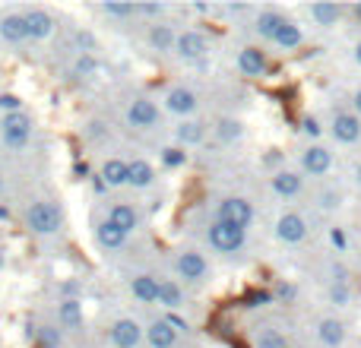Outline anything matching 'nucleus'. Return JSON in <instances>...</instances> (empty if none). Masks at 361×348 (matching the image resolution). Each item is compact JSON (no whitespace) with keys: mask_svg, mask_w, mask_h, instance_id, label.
<instances>
[{"mask_svg":"<svg viewBox=\"0 0 361 348\" xmlns=\"http://www.w3.org/2000/svg\"><path fill=\"white\" fill-rule=\"evenodd\" d=\"M25 225H29L32 235L38 237H54L63 228V212L57 203L51 199H35V203L25 209Z\"/></svg>","mask_w":361,"mask_h":348,"instance_id":"obj_1","label":"nucleus"},{"mask_svg":"<svg viewBox=\"0 0 361 348\" xmlns=\"http://www.w3.org/2000/svg\"><path fill=\"white\" fill-rule=\"evenodd\" d=\"M206 244H209L216 254L231 256V254H238V250H244V244H247V231L238 228V225L212 218V225L206 228Z\"/></svg>","mask_w":361,"mask_h":348,"instance_id":"obj_2","label":"nucleus"},{"mask_svg":"<svg viewBox=\"0 0 361 348\" xmlns=\"http://www.w3.org/2000/svg\"><path fill=\"white\" fill-rule=\"evenodd\" d=\"M175 273H178L180 282H187V285H203V282L209 279V260H206V254L197 250V247L178 250Z\"/></svg>","mask_w":361,"mask_h":348,"instance_id":"obj_3","label":"nucleus"},{"mask_svg":"<svg viewBox=\"0 0 361 348\" xmlns=\"http://www.w3.org/2000/svg\"><path fill=\"white\" fill-rule=\"evenodd\" d=\"M32 133H35V120H32L25 111L10 114V118H0V137H4L6 149H13V152L25 149L29 139H32Z\"/></svg>","mask_w":361,"mask_h":348,"instance_id":"obj_4","label":"nucleus"},{"mask_svg":"<svg viewBox=\"0 0 361 348\" xmlns=\"http://www.w3.org/2000/svg\"><path fill=\"white\" fill-rule=\"evenodd\" d=\"M254 203L247 197H222L216 203V218L219 222H228V225H238V228L247 231L254 225Z\"/></svg>","mask_w":361,"mask_h":348,"instance_id":"obj_5","label":"nucleus"},{"mask_svg":"<svg viewBox=\"0 0 361 348\" xmlns=\"http://www.w3.org/2000/svg\"><path fill=\"white\" fill-rule=\"evenodd\" d=\"M273 235L286 247H298V244L307 241V218L301 212H282L273 225Z\"/></svg>","mask_w":361,"mask_h":348,"instance_id":"obj_6","label":"nucleus"},{"mask_svg":"<svg viewBox=\"0 0 361 348\" xmlns=\"http://www.w3.org/2000/svg\"><path fill=\"white\" fill-rule=\"evenodd\" d=\"M159 120H162V108H159V101H152L149 95H137V99L127 105V124L137 127V130H156Z\"/></svg>","mask_w":361,"mask_h":348,"instance_id":"obj_7","label":"nucleus"},{"mask_svg":"<svg viewBox=\"0 0 361 348\" xmlns=\"http://www.w3.org/2000/svg\"><path fill=\"white\" fill-rule=\"evenodd\" d=\"M175 54L184 63H203L209 57V38H206L203 29H184L178 35V48Z\"/></svg>","mask_w":361,"mask_h":348,"instance_id":"obj_8","label":"nucleus"},{"mask_svg":"<svg viewBox=\"0 0 361 348\" xmlns=\"http://www.w3.org/2000/svg\"><path fill=\"white\" fill-rule=\"evenodd\" d=\"M162 105H165V111H169V114L187 120V118H193V114H197L200 95H197V89H190V86H171L169 92H165Z\"/></svg>","mask_w":361,"mask_h":348,"instance_id":"obj_9","label":"nucleus"},{"mask_svg":"<svg viewBox=\"0 0 361 348\" xmlns=\"http://www.w3.org/2000/svg\"><path fill=\"white\" fill-rule=\"evenodd\" d=\"M298 162H301V174H307V178H326L333 171V152L324 143H307L301 149Z\"/></svg>","mask_w":361,"mask_h":348,"instance_id":"obj_10","label":"nucleus"},{"mask_svg":"<svg viewBox=\"0 0 361 348\" xmlns=\"http://www.w3.org/2000/svg\"><path fill=\"white\" fill-rule=\"evenodd\" d=\"M330 137L339 146H355L361 143V118L355 111H336L330 120Z\"/></svg>","mask_w":361,"mask_h":348,"instance_id":"obj_11","label":"nucleus"},{"mask_svg":"<svg viewBox=\"0 0 361 348\" xmlns=\"http://www.w3.org/2000/svg\"><path fill=\"white\" fill-rule=\"evenodd\" d=\"M238 70H241V76H247V80H263V76L269 73V57L263 48H257V44H244L241 51H238Z\"/></svg>","mask_w":361,"mask_h":348,"instance_id":"obj_12","label":"nucleus"},{"mask_svg":"<svg viewBox=\"0 0 361 348\" xmlns=\"http://www.w3.org/2000/svg\"><path fill=\"white\" fill-rule=\"evenodd\" d=\"M143 336H146V330L133 317H118L111 323V330H108V339H111L114 348H140Z\"/></svg>","mask_w":361,"mask_h":348,"instance_id":"obj_13","label":"nucleus"},{"mask_svg":"<svg viewBox=\"0 0 361 348\" xmlns=\"http://www.w3.org/2000/svg\"><path fill=\"white\" fill-rule=\"evenodd\" d=\"M269 187H273V193L279 199H298L305 193V174L292 168H279L269 178Z\"/></svg>","mask_w":361,"mask_h":348,"instance_id":"obj_14","label":"nucleus"},{"mask_svg":"<svg viewBox=\"0 0 361 348\" xmlns=\"http://www.w3.org/2000/svg\"><path fill=\"white\" fill-rule=\"evenodd\" d=\"M178 35L180 32L171 23H152L149 29H146V44H149L152 51H159V54H175Z\"/></svg>","mask_w":361,"mask_h":348,"instance_id":"obj_15","label":"nucleus"},{"mask_svg":"<svg viewBox=\"0 0 361 348\" xmlns=\"http://www.w3.org/2000/svg\"><path fill=\"white\" fill-rule=\"evenodd\" d=\"M0 38L6 44H25L29 42V23H25V13L13 10V13H4L0 16Z\"/></svg>","mask_w":361,"mask_h":348,"instance_id":"obj_16","label":"nucleus"},{"mask_svg":"<svg viewBox=\"0 0 361 348\" xmlns=\"http://www.w3.org/2000/svg\"><path fill=\"white\" fill-rule=\"evenodd\" d=\"M92 235H95V241H99L105 250H124L127 247V237H130L127 231H121L108 216L105 218H95Z\"/></svg>","mask_w":361,"mask_h":348,"instance_id":"obj_17","label":"nucleus"},{"mask_svg":"<svg viewBox=\"0 0 361 348\" xmlns=\"http://www.w3.org/2000/svg\"><path fill=\"white\" fill-rule=\"evenodd\" d=\"M130 292L140 304H159V294H162V279L152 273H137L130 279Z\"/></svg>","mask_w":361,"mask_h":348,"instance_id":"obj_18","label":"nucleus"},{"mask_svg":"<svg viewBox=\"0 0 361 348\" xmlns=\"http://www.w3.org/2000/svg\"><path fill=\"white\" fill-rule=\"evenodd\" d=\"M25 23H29V42H44V38L54 35V16L42 6L25 10Z\"/></svg>","mask_w":361,"mask_h":348,"instance_id":"obj_19","label":"nucleus"},{"mask_svg":"<svg viewBox=\"0 0 361 348\" xmlns=\"http://www.w3.org/2000/svg\"><path fill=\"white\" fill-rule=\"evenodd\" d=\"M178 339H180V333L165 317L152 320L146 326V342H149V348H178Z\"/></svg>","mask_w":361,"mask_h":348,"instance_id":"obj_20","label":"nucleus"},{"mask_svg":"<svg viewBox=\"0 0 361 348\" xmlns=\"http://www.w3.org/2000/svg\"><path fill=\"white\" fill-rule=\"evenodd\" d=\"M349 336V326L343 323L339 317H324L317 323V342L324 348H339Z\"/></svg>","mask_w":361,"mask_h":348,"instance_id":"obj_21","label":"nucleus"},{"mask_svg":"<svg viewBox=\"0 0 361 348\" xmlns=\"http://www.w3.org/2000/svg\"><path fill=\"white\" fill-rule=\"evenodd\" d=\"M175 137H178V146H184V149L187 146H200L206 137H209V127H206L200 118H187L175 127Z\"/></svg>","mask_w":361,"mask_h":348,"instance_id":"obj_22","label":"nucleus"},{"mask_svg":"<svg viewBox=\"0 0 361 348\" xmlns=\"http://www.w3.org/2000/svg\"><path fill=\"white\" fill-rule=\"evenodd\" d=\"M307 16H311L314 25H320V29H336L345 16V6H339V4H311L307 6Z\"/></svg>","mask_w":361,"mask_h":348,"instance_id":"obj_23","label":"nucleus"},{"mask_svg":"<svg viewBox=\"0 0 361 348\" xmlns=\"http://www.w3.org/2000/svg\"><path fill=\"white\" fill-rule=\"evenodd\" d=\"M99 174L105 178V184L111 187H130V162H124V159H118V156H111V159H105V165L99 168Z\"/></svg>","mask_w":361,"mask_h":348,"instance_id":"obj_24","label":"nucleus"},{"mask_svg":"<svg viewBox=\"0 0 361 348\" xmlns=\"http://www.w3.org/2000/svg\"><path fill=\"white\" fill-rule=\"evenodd\" d=\"M57 323H61V330H82V323H86L82 301L63 298L61 304H57Z\"/></svg>","mask_w":361,"mask_h":348,"instance_id":"obj_25","label":"nucleus"},{"mask_svg":"<svg viewBox=\"0 0 361 348\" xmlns=\"http://www.w3.org/2000/svg\"><path fill=\"white\" fill-rule=\"evenodd\" d=\"M286 13H282V10H273V6H267V10H260V13H257V35H260V38H267V42H273V38H276V32H279L282 29V25H286Z\"/></svg>","mask_w":361,"mask_h":348,"instance_id":"obj_26","label":"nucleus"},{"mask_svg":"<svg viewBox=\"0 0 361 348\" xmlns=\"http://www.w3.org/2000/svg\"><path fill=\"white\" fill-rule=\"evenodd\" d=\"M108 218H111V222L118 225L121 231H127V235H133V231L140 228V212L133 209L130 203H111V209H108Z\"/></svg>","mask_w":361,"mask_h":348,"instance_id":"obj_27","label":"nucleus"},{"mask_svg":"<svg viewBox=\"0 0 361 348\" xmlns=\"http://www.w3.org/2000/svg\"><path fill=\"white\" fill-rule=\"evenodd\" d=\"M273 44L279 51H295V48H301V44H305V32H301V25L295 23V19H286V25L276 32Z\"/></svg>","mask_w":361,"mask_h":348,"instance_id":"obj_28","label":"nucleus"},{"mask_svg":"<svg viewBox=\"0 0 361 348\" xmlns=\"http://www.w3.org/2000/svg\"><path fill=\"white\" fill-rule=\"evenodd\" d=\"M156 184V168L146 159H133L130 162V187L133 190H149Z\"/></svg>","mask_w":361,"mask_h":348,"instance_id":"obj_29","label":"nucleus"},{"mask_svg":"<svg viewBox=\"0 0 361 348\" xmlns=\"http://www.w3.org/2000/svg\"><path fill=\"white\" fill-rule=\"evenodd\" d=\"M159 304L169 307V313H175L184 307V288L171 279H162V294H159Z\"/></svg>","mask_w":361,"mask_h":348,"instance_id":"obj_30","label":"nucleus"},{"mask_svg":"<svg viewBox=\"0 0 361 348\" xmlns=\"http://www.w3.org/2000/svg\"><path fill=\"white\" fill-rule=\"evenodd\" d=\"M244 137V124L238 118H219L216 120V139L219 143H238Z\"/></svg>","mask_w":361,"mask_h":348,"instance_id":"obj_31","label":"nucleus"},{"mask_svg":"<svg viewBox=\"0 0 361 348\" xmlns=\"http://www.w3.org/2000/svg\"><path fill=\"white\" fill-rule=\"evenodd\" d=\"M254 348H288V339H286V333L276 330V326H263L254 336Z\"/></svg>","mask_w":361,"mask_h":348,"instance_id":"obj_32","label":"nucleus"},{"mask_svg":"<svg viewBox=\"0 0 361 348\" xmlns=\"http://www.w3.org/2000/svg\"><path fill=\"white\" fill-rule=\"evenodd\" d=\"M35 342L38 348H61L63 345V336H61V326H54V323H38L35 326Z\"/></svg>","mask_w":361,"mask_h":348,"instance_id":"obj_33","label":"nucleus"},{"mask_svg":"<svg viewBox=\"0 0 361 348\" xmlns=\"http://www.w3.org/2000/svg\"><path fill=\"white\" fill-rule=\"evenodd\" d=\"M99 13H105L114 23H130L137 19V4H99Z\"/></svg>","mask_w":361,"mask_h":348,"instance_id":"obj_34","label":"nucleus"},{"mask_svg":"<svg viewBox=\"0 0 361 348\" xmlns=\"http://www.w3.org/2000/svg\"><path fill=\"white\" fill-rule=\"evenodd\" d=\"M99 73V57L95 54H80L73 63V70H70V76L73 80H89V76Z\"/></svg>","mask_w":361,"mask_h":348,"instance_id":"obj_35","label":"nucleus"},{"mask_svg":"<svg viewBox=\"0 0 361 348\" xmlns=\"http://www.w3.org/2000/svg\"><path fill=\"white\" fill-rule=\"evenodd\" d=\"M326 301H330L333 307H349L352 304L349 282H330V285H326Z\"/></svg>","mask_w":361,"mask_h":348,"instance_id":"obj_36","label":"nucleus"},{"mask_svg":"<svg viewBox=\"0 0 361 348\" xmlns=\"http://www.w3.org/2000/svg\"><path fill=\"white\" fill-rule=\"evenodd\" d=\"M159 156H162V165L165 168H184L187 165V149L184 146H162V152H159Z\"/></svg>","mask_w":361,"mask_h":348,"instance_id":"obj_37","label":"nucleus"},{"mask_svg":"<svg viewBox=\"0 0 361 348\" xmlns=\"http://www.w3.org/2000/svg\"><path fill=\"white\" fill-rule=\"evenodd\" d=\"M23 111V95L16 92H0V114L10 118V114H19Z\"/></svg>","mask_w":361,"mask_h":348,"instance_id":"obj_38","label":"nucleus"},{"mask_svg":"<svg viewBox=\"0 0 361 348\" xmlns=\"http://www.w3.org/2000/svg\"><path fill=\"white\" fill-rule=\"evenodd\" d=\"M317 206H320L324 212H336L339 206H343V193H339L336 187H330V190H324V193L317 197Z\"/></svg>","mask_w":361,"mask_h":348,"instance_id":"obj_39","label":"nucleus"},{"mask_svg":"<svg viewBox=\"0 0 361 348\" xmlns=\"http://www.w3.org/2000/svg\"><path fill=\"white\" fill-rule=\"evenodd\" d=\"M171 13V6H165V4H137V16H143V19H159L162 23V16H169Z\"/></svg>","mask_w":361,"mask_h":348,"instance_id":"obj_40","label":"nucleus"},{"mask_svg":"<svg viewBox=\"0 0 361 348\" xmlns=\"http://www.w3.org/2000/svg\"><path fill=\"white\" fill-rule=\"evenodd\" d=\"M301 130H305L311 139H317L320 133H324V124H320V120L314 118V114H305V118H301Z\"/></svg>","mask_w":361,"mask_h":348,"instance_id":"obj_41","label":"nucleus"},{"mask_svg":"<svg viewBox=\"0 0 361 348\" xmlns=\"http://www.w3.org/2000/svg\"><path fill=\"white\" fill-rule=\"evenodd\" d=\"M330 244L339 250V254H345V250H349V237H345L343 228H330Z\"/></svg>","mask_w":361,"mask_h":348,"instance_id":"obj_42","label":"nucleus"},{"mask_svg":"<svg viewBox=\"0 0 361 348\" xmlns=\"http://www.w3.org/2000/svg\"><path fill=\"white\" fill-rule=\"evenodd\" d=\"M92 190H95V193H108L111 187L105 184V178H102V174H92Z\"/></svg>","mask_w":361,"mask_h":348,"instance_id":"obj_43","label":"nucleus"},{"mask_svg":"<svg viewBox=\"0 0 361 348\" xmlns=\"http://www.w3.org/2000/svg\"><path fill=\"white\" fill-rule=\"evenodd\" d=\"M352 111H355L358 118H361V86L355 89V95H352Z\"/></svg>","mask_w":361,"mask_h":348,"instance_id":"obj_44","label":"nucleus"},{"mask_svg":"<svg viewBox=\"0 0 361 348\" xmlns=\"http://www.w3.org/2000/svg\"><path fill=\"white\" fill-rule=\"evenodd\" d=\"M352 57H355V63H358V67H361V42L355 44V51H352Z\"/></svg>","mask_w":361,"mask_h":348,"instance_id":"obj_45","label":"nucleus"},{"mask_svg":"<svg viewBox=\"0 0 361 348\" xmlns=\"http://www.w3.org/2000/svg\"><path fill=\"white\" fill-rule=\"evenodd\" d=\"M352 16H355V19H358V25H361V4L352 6Z\"/></svg>","mask_w":361,"mask_h":348,"instance_id":"obj_46","label":"nucleus"},{"mask_svg":"<svg viewBox=\"0 0 361 348\" xmlns=\"http://www.w3.org/2000/svg\"><path fill=\"white\" fill-rule=\"evenodd\" d=\"M4 266H6V250L0 247V273H4Z\"/></svg>","mask_w":361,"mask_h":348,"instance_id":"obj_47","label":"nucleus"},{"mask_svg":"<svg viewBox=\"0 0 361 348\" xmlns=\"http://www.w3.org/2000/svg\"><path fill=\"white\" fill-rule=\"evenodd\" d=\"M355 180H358V187H361V162L355 165Z\"/></svg>","mask_w":361,"mask_h":348,"instance_id":"obj_48","label":"nucleus"}]
</instances>
